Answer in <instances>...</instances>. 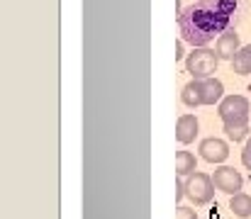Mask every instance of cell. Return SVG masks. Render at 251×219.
Returning <instances> with one entry per match:
<instances>
[{"mask_svg": "<svg viewBox=\"0 0 251 219\" xmlns=\"http://www.w3.org/2000/svg\"><path fill=\"white\" fill-rule=\"evenodd\" d=\"M185 197L193 205H198V207L212 202V197H215V180L210 175H205V173L188 175V180H185Z\"/></svg>", "mask_w": 251, "mask_h": 219, "instance_id": "4", "label": "cell"}, {"mask_svg": "<svg viewBox=\"0 0 251 219\" xmlns=\"http://www.w3.org/2000/svg\"><path fill=\"white\" fill-rule=\"evenodd\" d=\"M176 219H198V212L190 207H178L176 210Z\"/></svg>", "mask_w": 251, "mask_h": 219, "instance_id": "14", "label": "cell"}, {"mask_svg": "<svg viewBox=\"0 0 251 219\" xmlns=\"http://www.w3.org/2000/svg\"><path fill=\"white\" fill-rule=\"evenodd\" d=\"M200 156L210 163H225L227 156H229V144L217 139V137H210V139H202L200 142Z\"/></svg>", "mask_w": 251, "mask_h": 219, "instance_id": "6", "label": "cell"}, {"mask_svg": "<svg viewBox=\"0 0 251 219\" xmlns=\"http://www.w3.org/2000/svg\"><path fill=\"white\" fill-rule=\"evenodd\" d=\"M229 210L242 219L251 217V195H247V193H237V195H232V200H229Z\"/></svg>", "mask_w": 251, "mask_h": 219, "instance_id": "11", "label": "cell"}, {"mask_svg": "<svg viewBox=\"0 0 251 219\" xmlns=\"http://www.w3.org/2000/svg\"><path fill=\"white\" fill-rule=\"evenodd\" d=\"M225 132H227V137H229L232 142H242V139H247L249 127H232V129H225Z\"/></svg>", "mask_w": 251, "mask_h": 219, "instance_id": "13", "label": "cell"}, {"mask_svg": "<svg viewBox=\"0 0 251 219\" xmlns=\"http://www.w3.org/2000/svg\"><path fill=\"white\" fill-rule=\"evenodd\" d=\"M198 129H200V124H198L195 115H180L176 122V139L180 144H190V142H195Z\"/></svg>", "mask_w": 251, "mask_h": 219, "instance_id": "9", "label": "cell"}, {"mask_svg": "<svg viewBox=\"0 0 251 219\" xmlns=\"http://www.w3.org/2000/svg\"><path fill=\"white\" fill-rule=\"evenodd\" d=\"M242 163L247 166L251 170V137L247 139V144H244V151H242Z\"/></svg>", "mask_w": 251, "mask_h": 219, "instance_id": "15", "label": "cell"}, {"mask_svg": "<svg viewBox=\"0 0 251 219\" xmlns=\"http://www.w3.org/2000/svg\"><path fill=\"white\" fill-rule=\"evenodd\" d=\"M249 112H251V102L244 95H225L220 100V107H217V115H220L225 129L249 127Z\"/></svg>", "mask_w": 251, "mask_h": 219, "instance_id": "2", "label": "cell"}, {"mask_svg": "<svg viewBox=\"0 0 251 219\" xmlns=\"http://www.w3.org/2000/svg\"><path fill=\"white\" fill-rule=\"evenodd\" d=\"M232 66H234V73L239 75H251V44L237 51V56L232 59Z\"/></svg>", "mask_w": 251, "mask_h": 219, "instance_id": "12", "label": "cell"}, {"mask_svg": "<svg viewBox=\"0 0 251 219\" xmlns=\"http://www.w3.org/2000/svg\"><path fill=\"white\" fill-rule=\"evenodd\" d=\"M198 85H200V100H202V105H215V102H220L225 97V85L215 75L198 78Z\"/></svg>", "mask_w": 251, "mask_h": 219, "instance_id": "7", "label": "cell"}, {"mask_svg": "<svg viewBox=\"0 0 251 219\" xmlns=\"http://www.w3.org/2000/svg\"><path fill=\"white\" fill-rule=\"evenodd\" d=\"M239 49H242V42H239V34L232 27L220 34V39H217V54H220L222 61H232Z\"/></svg>", "mask_w": 251, "mask_h": 219, "instance_id": "8", "label": "cell"}, {"mask_svg": "<svg viewBox=\"0 0 251 219\" xmlns=\"http://www.w3.org/2000/svg\"><path fill=\"white\" fill-rule=\"evenodd\" d=\"M198 170V163H195V156L190 151H178L176 153V175L185 178V175H193Z\"/></svg>", "mask_w": 251, "mask_h": 219, "instance_id": "10", "label": "cell"}, {"mask_svg": "<svg viewBox=\"0 0 251 219\" xmlns=\"http://www.w3.org/2000/svg\"><path fill=\"white\" fill-rule=\"evenodd\" d=\"M176 59H183V42H176Z\"/></svg>", "mask_w": 251, "mask_h": 219, "instance_id": "16", "label": "cell"}, {"mask_svg": "<svg viewBox=\"0 0 251 219\" xmlns=\"http://www.w3.org/2000/svg\"><path fill=\"white\" fill-rule=\"evenodd\" d=\"M220 54L207 49V47H193V51L185 56V69L193 78H210L212 73L217 71L220 64Z\"/></svg>", "mask_w": 251, "mask_h": 219, "instance_id": "3", "label": "cell"}, {"mask_svg": "<svg viewBox=\"0 0 251 219\" xmlns=\"http://www.w3.org/2000/svg\"><path fill=\"white\" fill-rule=\"evenodd\" d=\"M212 180H215V188H217L220 193H227V195H237V193H242V185H244L242 173L234 170L232 166H220V168L215 170Z\"/></svg>", "mask_w": 251, "mask_h": 219, "instance_id": "5", "label": "cell"}, {"mask_svg": "<svg viewBox=\"0 0 251 219\" xmlns=\"http://www.w3.org/2000/svg\"><path fill=\"white\" fill-rule=\"evenodd\" d=\"M239 0H198L178 12V27L183 42L193 47H207L215 34H222L232 27L237 17Z\"/></svg>", "mask_w": 251, "mask_h": 219, "instance_id": "1", "label": "cell"}]
</instances>
